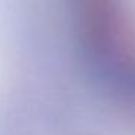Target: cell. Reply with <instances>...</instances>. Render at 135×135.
<instances>
[{
	"label": "cell",
	"instance_id": "1",
	"mask_svg": "<svg viewBox=\"0 0 135 135\" xmlns=\"http://www.w3.org/2000/svg\"><path fill=\"white\" fill-rule=\"evenodd\" d=\"M81 50L113 97L135 112V25L122 0H73Z\"/></svg>",
	"mask_w": 135,
	"mask_h": 135
}]
</instances>
